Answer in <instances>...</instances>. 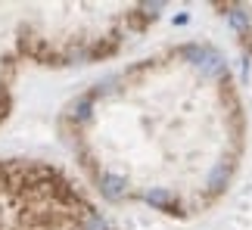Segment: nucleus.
<instances>
[{
    "label": "nucleus",
    "mask_w": 252,
    "mask_h": 230,
    "mask_svg": "<svg viewBox=\"0 0 252 230\" xmlns=\"http://www.w3.org/2000/svg\"><path fill=\"white\" fill-rule=\"evenodd\" d=\"M221 9H224L230 28L237 31V37L243 41L249 59H252V6H249V3H224Z\"/></svg>",
    "instance_id": "5"
},
{
    "label": "nucleus",
    "mask_w": 252,
    "mask_h": 230,
    "mask_svg": "<svg viewBox=\"0 0 252 230\" xmlns=\"http://www.w3.org/2000/svg\"><path fill=\"white\" fill-rule=\"evenodd\" d=\"M60 137L109 202L190 215L221 196L240 156V106L209 44L134 62L63 106Z\"/></svg>",
    "instance_id": "1"
},
{
    "label": "nucleus",
    "mask_w": 252,
    "mask_h": 230,
    "mask_svg": "<svg viewBox=\"0 0 252 230\" xmlns=\"http://www.w3.org/2000/svg\"><path fill=\"white\" fill-rule=\"evenodd\" d=\"M22 65H28L22 3H0V124L13 112L16 78Z\"/></svg>",
    "instance_id": "4"
},
{
    "label": "nucleus",
    "mask_w": 252,
    "mask_h": 230,
    "mask_svg": "<svg viewBox=\"0 0 252 230\" xmlns=\"http://www.w3.org/2000/svg\"><path fill=\"white\" fill-rule=\"evenodd\" d=\"M94 212L63 168L41 159L0 156V230H69Z\"/></svg>",
    "instance_id": "3"
},
{
    "label": "nucleus",
    "mask_w": 252,
    "mask_h": 230,
    "mask_svg": "<svg viewBox=\"0 0 252 230\" xmlns=\"http://www.w3.org/2000/svg\"><path fill=\"white\" fill-rule=\"evenodd\" d=\"M162 16V3H22L28 62L75 69L115 56Z\"/></svg>",
    "instance_id": "2"
},
{
    "label": "nucleus",
    "mask_w": 252,
    "mask_h": 230,
    "mask_svg": "<svg viewBox=\"0 0 252 230\" xmlns=\"http://www.w3.org/2000/svg\"><path fill=\"white\" fill-rule=\"evenodd\" d=\"M69 230H109V224L100 218V212H94L91 218H84L81 224H75V227H69Z\"/></svg>",
    "instance_id": "6"
}]
</instances>
